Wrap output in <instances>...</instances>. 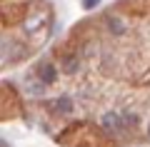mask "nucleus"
Listing matches in <instances>:
<instances>
[{"label": "nucleus", "instance_id": "obj_1", "mask_svg": "<svg viewBox=\"0 0 150 147\" xmlns=\"http://www.w3.org/2000/svg\"><path fill=\"white\" fill-rule=\"evenodd\" d=\"M38 75H40V80H43L45 85H53V82H55V77H58V70H55V65L43 63L40 68H38Z\"/></svg>", "mask_w": 150, "mask_h": 147}, {"label": "nucleus", "instance_id": "obj_2", "mask_svg": "<svg viewBox=\"0 0 150 147\" xmlns=\"http://www.w3.org/2000/svg\"><path fill=\"white\" fill-rule=\"evenodd\" d=\"M120 125H123V120H120L115 112H108V115L103 117V130H105V132H115Z\"/></svg>", "mask_w": 150, "mask_h": 147}, {"label": "nucleus", "instance_id": "obj_3", "mask_svg": "<svg viewBox=\"0 0 150 147\" xmlns=\"http://www.w3.org/2000/svg\"><path fill=\"white\" fill-rule=\"evenodd\" d=\"M55 110L58 112H70L73 110V102H70L68 97H60V100H55Z\"/></svg>", "mask_w": 150, "mask_h": 147}, {"label": "nucleus", "instance_id": "obj_4", "mask_svg": "<svg viewBox=\"0 0 150 147\" xmlns=\"http://www.w3.org/2000/svg\"><path fill=\"white\" fill-rule=\"evenodd\" d=\"M75 70H78V63H75L73 58H68L65 60V72H75Z\"/></svg>", "mask_w": 150, "mask_h": 147}, {"label": "nucleus", "instance_id": "obj_5", "mask_svg": "<svg viewBox=\"0 0 150 147\" xmlns=\"http://www.w3.org/2000/svg\"><path fill=\"white\" fill-rule=\"evenodd\" d=\"M100 5V0H83V8L85 10H93V8H98Z\"/></svg>", "mask_w": 150, "mask_h": 147}, {"label": "nucleus", "instance_id": "obj_6", "mask_svg": "<svg viewBox=\"0 0 150 147\" xmlns=\"http://www.w3.org/2000/svg\"><path fill=\"white\" fill-rule=\"evenodd\" d=\"M125 120H128L130 125H135V122H138V117H135V115H125Z\"/></svg>", "mask_w": 150, "mask_h": 147}, {"label": "nucleus", "instance_id": "obj_7", "mask_svg": "<svg viewBox=\"0 0 150 147\" xmlns=\"http://www.w3.org/2000/svg\"><path fill=\"white\" fill-rule=\"evenodd\" d=\"M148 135H150V127H148Z\"/></svg>", "mask_w": 150, "mask_h": 147}]
</instances>
